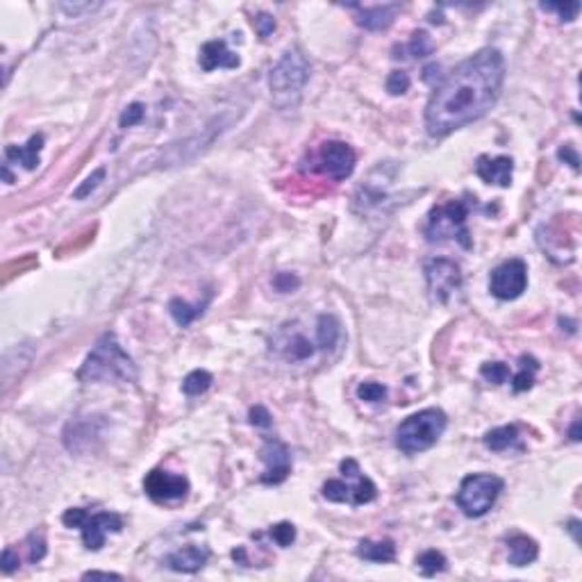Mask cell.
Instances as JSON below:
<instances>
[{"label": "cell", "instance_id": "38", "mask_svg": "<svg viewBox=\"0 0 582 582\" xmlns=\"http://www.w3.org/2000/svg\"><path fill=\"white\" fill-rule=\"evenodd\" d=\"M248 416H251V423L257 426V428H271V423H273L271 421V412H268L264 405H255Z\"/></svg>", "mask_w": 582, "mask_h": 582}, {"label": "cell", "instance_id": "27", "mask_svg": "<svg viewBox=\"0 0 582 582\" xmlns=\"http://www.w3.org/2000/svg\"><path fill=\"white\" fill-rule=\"evenodd\" d=\"M433 50H435V41L430 39L426 30H416L407 44L409 57H428V55H433Z\"/></svg>", "mask_w": 582, "mask_h": 582}, {"label": "cell", "instance_id": "7", "mask_svg": "<svg viewBox=\"0 0 582 582\" xmlns=\"http://www.w3.org/2000/svg\"><path fill=\"white\" fill-rule=\"evenodd\" d=\"M426 280L430 296L437 303H448V298L462 287L460 266L446 257H435L426 264Z\"/></svg>", "mask_w": 582, "mask_h": 582}, {"label": "cell", "instance_id": "11", "mask_svg": "<svg viewBox=\"0 0 582 582\" xmlns=\"http://www.w3.org/2000/svg\"><path fill=\"white\" fill-rule=\"evenodd\" d=\"M144 489L153 501L157 503H169V501H178L185 498L189 491V480L185 476H178V473H169L155 469L150 471L146 480H144Z\"/></svg>", "mask_w": 582, "mask_h": 582}, {"label": "cell", "instance_id": "33", "mask_svg": "<svg viewBox=\"0 0 582 582\" xmlns=\"http://www.w3.org/2000/svg\"><path fill=\"white\" fill-rule=\"evenodd\" d=\"M409 89V75L405 71H392L387 78V91L392 96H401Z\"/></svg>", "mask_w": 582, "mask_h": 582}, {"label": "cell", "instance_id": "5", "mask_svg": "<svg viewBox=\"0 0 582 582\" xmlns=\"http://www.w3.org/2000/svg\"><path fill=\"white\" fill-rule=\"evenodd\" d=\"M469 212H471L469 200H450L446 205L435 207L428 217V228H426L428 241L455 239L462 248L469 251L473 246L469 228H467Z\"/></svg>", "mask_w": 582, "mask_h": 582}, {"label": "cell", "instance_id": "29", "mask_svg": "<svg viewBox=\"0 0 582 582\" xmlns=\"http://www.w3.org/2000/svg\"><path fill=\"white\" fill-rule=\"evenodd\" d=\"M314 355V346L305 339V337H300L296 335L294 339L289 341V348H287V358L289 360H307Z\"/></svg>", "mask_w": 582, "mask_h": 582}, {"label": "cell", "instance_id": "17", "mask_svg": "<svg viewBox=\"0 0 582 582\" xmlns=\"http://www.w3.org/2000/svg\"><path fill=\"white\" fill-rule=\"evenodd\" d=\"M350 9L358 12V23L366 30L380 32L387 30L396 18V12L401 9V5H378V7H360L353 5Z\"/></svg>", "mask_w": 582, "mask_h": 582}, {"label": "cell", "instance_id": "43", "mask_svg": "<svg viewBox=\"0 0 582 582\" xmlns=\"http://www.w3.org/2000/svg\"><path fill=\"white\" fill-rule=\"evenodd\" d=\"M84 580H89V578H105V580H121V576L118 574H107V571H89V574H84L82 576Z\"/></svg>", "mask_w": 582, "mask_h": 582}, {"label": "cell", "instance_id": "30", "mask_svg": "<svg viewBox=\"0 0 582 582\" xmlns=\"http://www.w3.org/2000/svg\"><path fill=\"white\" fill-rule=\"evenodd\" d=\"M268 535H271V539H273V542H275L278 546L287 548V546L294 544V539H296V527L291 525V523H287V521H283V523L273 525L271 530H268Z\"/></svg>", "mask_w": 582, "mask_h": 582}, {"label": "cell", "instance_id": "16", "mask_svg": "<svg viewBox=\"0 0 582 582\" xmlns=\"http://www.w3.org/2000/svg\"><path fill=\"white\" fill-rule=\"evenodd\" d=\"M210 559V551L202 546H185L166 557V566L178 574H196Z\"/></svg>", "mask_w": 582, "mask_h": 582}, {"label": "cell", "instance_id": "24", "mask_svg": "<svg viewBox=\"0 0 582 582\" xmlns=\"http://www.w3.org/2000/svg\"><path fill=\"white\" fill-rule=\"evenodd\" d=\"M207 305V303H202L198 307H191L189 303H185V300H180V298H173L169 303V312H171V316H173L178 321V326L182 328H187L189 323L196 319L198 314H202V307Z\"/></svg>", "mask_w": 582, "mask_h": 582}, {"label": "cell", "instance_id": "35", "mask_svg": "<svg viewBox=\"0 0 582 582\" xmlns=\"http://www.w3.org/2000/svg\"><path fill=\"white\" fill-rule=\"evenodd\" d=\"M144 114H146V107L142 103H132L130 107H125V112L121 114V118H118V123H121V127H132L137 123H142Z\"/></svg>", "mask_w": 582, "mask_h": 582}, {"label": "cell", "instance_id": "20", "mask_svg": "<svg viewBox=\"0 0 582 582\" xmlns=\"http://www.w3.org/2000/svg\"><path fill=\"white\" fill-rule=\"evenodd\" d=\"M358 555L366 562H394L396 559V544L392 539H380V542H373V539H362L358 546Z\"/></svg>", "mask_w": 582, "mask_h": 582}, {"label": "cell", "instance_id": "3", "mask_svg": "<svg viewBox=\"0 0 582 582\" xmlns=\"http://www.w3.org/2000/svg\"><path fill=\"white\" fill-rule=\"evenodd\" d=\"M309 80V62L305 59V55L300 50H287L280 62L271 69V75H268V87H271V96L275 107L285 112H294L300 96H303V89Z\"/></svg>", "mask_w": 582, "mask_h": 582}, {"label": "cell", "instance_id": "31", "mask_svg": "<svg viewBox=\"0 0 582 582\" xmlns=\"http://www.w3.org/2000/svg\"><path fill=\"white\" fill-rule=\"evenodd\" d=\"M387 396V387L380 382H362L358 387V398L366 403H378Z\"/></svg>", "mask_w": 582, "mask_h": 582}, {"label": "cell", "instance_id": "13", "mask_svg": "<svg viewBox=\"0 0 582 582\" xmlns=\"http://www.w3.org/2000/svg\"><path fill=\"white\" fill-rule=\"evenodd\" d=\"M260 457L264 462V473H262L264 484H280L287 480V476L291 473V455L283 441L268 439L260 450Z\"/></svg>", "mask_w": 582, "mask_h": 582}, {"label": "cell", "instance_id": "41", "mask_svg": "<svg viewBox=\"0 0 582 582\" xmlns=\"http://www.w3.org/2000/svg\"><path fill=\"white\" fill-rule=\"evenodd\" d=\"M16 566H18V557L14 555L12 548H5L3 551V571L5 574H12Z\"/></svg>", "mask_w": 582, "mask_h": 582}, {"label": "cell", "instance_id": "39", "mask_svg": "<svg viewBox=\"0 0 582 582\" xmlns=\"http://www.w3.org/2000/svg\"><path fill=\"white\" fill-rule=\"evenodd\" d=\"M557 157L562 159V161H566V164L574 169V171H580V159H578V153H576V148L574 146H562L557 150Z\"/></svg>", "mask_w": 582, "mask_h": 582}, {"label": "cell", "instance_id": "6", "mask_svg": "<svg viewBox=\"0 0 582 582\" xmlns=\"http://www.w3.org/2000/svg\"><path fill=\"white\" fill-rule=\"evenodd\" d=\"M501 491H503V480L498 476H491V473H473V476H467L460 484L457 505L467 516L478 519V516H484L493 508Z\"/></svg>", "mask_w": 582, "mask_h": 582}, {"label": "cell", "instance_id": "4", "mask_svg": "<svg viewBox=\"0 0 582 582\" xmlns=\"http://www.w3.org/2000/svg\"><path fill=\"white\" fill-rule=\"evenodd\" d=\"M448 418L446 414L437 407H428L407 416L405 421L396 428V446L401 448L405 455H416L428 448H433L439 437L444 435Z\"/></svg>", "mask_w": 582, "mask_h": 582}, {"label": "cell", "instance_id": "14", "mask_svg": "<svg viewBox=\"0 0 582 582\" xmlns=\"http://www.w3.org/2000/svg\"><path fill=\"white\" fill-rule=\"evenodd\" d=\"M476 173L480 180L487 185H498V187H510L512 185V173H514V161L512 157H487L480 155L476 161Z\"/></svg>", "mask_w": 582, "mask_h": 582}, {"label": "cell", "instance_id": "28", "mask_svg": "<svg viewBox=\"0 0 582 582\" xmlns=\"http://www.w3.org/2000/svg\"><path fill=\"white\" fill-rule=\"evenodd\" d=\"M480 375L487 382H493V384H503L505 380L510 378V366L503 364V362H487L482 364L480 369Z\"/></svg>", "mask_w": 582, "mask_h": 582}, {"label": "cell", "instance_id": "10", "mask_svg": "<svg viewBox=\"0 0 582 582\" xmlns=\"http://www.w3.org/2000/svg\"><path fill=\"white\" fill-rule=\"evenodd\" d=\"M375 496H378V487L362 471L355 478V484H346L343 480H328L323 484V498L330 503H350L358 508V505L373 503Z\"/></svg>", "mask_w": 582, "mask_h": 582}, {"label": "cell", "instance_id": "36", "mask_svg": "<svg viewBox=\"0 0 582 582\" xmlns=\"http://www.w3.org/2000/svg\"><path fill=\"white\" fill-rule=\"evenodd\" d=\"M253 25L257 30V35H260L262 39H268L275 30V18L271 14H266V12H260L253 18Z\"/></svg>", "mask_w": 582, "mask_h": 582}, {"label": "cell", "instance_id": "15", "mask_svg": "<svg viewBox=\"0 0 582 582\" xmlns=\"http://www.w3.org/2000/svg\"><path fill=\"white\" fill-rule=\"evenodd\" d=\"M198 62H200L202 71H207V73L214 71V69H236L241 64L239 55H236V52H232L223 39L207 41V44L200 48Z\"/></svg>", "mask_w": 582, "mask_h": 582}, {"label": "cell", "instance_id": "1", "mask_svg": "<svg viewBox=\"0 0 582 582\" xmlns=\"http://www.w3.org/2000/svg\"><path fill=\"white\" fill-rule=\"evenodd\" d=\"M505 80L501 50L484 48L452 69L435 87L426 107V127L433 137H446L491 110Z\"/></svg>", "mask_w": 582, "mask_h": 582}, {"label": "cell", "instance_id": "32", "mask_svg": "<svg viewBox=\"0 0 582 582\" xmlns=\"http://www.w3.org/2000/svg\"><path fill=\"white\" fill-rule=\"evenodd\" d=\"M103 180H105V169H96L93 173H91V176H89L87 180H84V182H82V185H80L78 189L73 191V198H75V200H82V198H87L89 193H91V191H93L96 187H98Z\"/></svg>", "mask_w": 582, "mask_h": 582}, {"label": "cell", "instance_id": "22", "mask_svg": "<svg viewBox=\"0 0 582 582\" xmlns=\"http://www.w3.org/2000/svg\"><path fill=\"white\" fill-rule=\"evenodd\" d=\"M484 446L493 452H503L508 448L519 446V428L516 426H503V428H493L484 435Z\"/></svg>", "mask_w": 582, "mask_h": 582}, {"label": "cell", "instance_id": "45", "mask_svg": "<svg viewBox=\"0 0 582 582\" xmlns=\"http://www.w3.org/2000/svg\"><path fill=\"white\" fill-rule=\"evenodd\" d=\"M578 525H580V521H571L569 523V530L574 532V537H576V542H580V537H578Z\"/></svg>", "mask_w": 582, "mask_h": 582}, {"label": "cell", "instance_id": "12", "mask_svg": "<svg viewBox=\"0 0 582 582\" xmlns=\"http://www.w3.org/2000/svg\"><path fill=\"white\" fill-rule=\"evenodd\" d=\"M82 530V542L89 551H101L105 546V537L110 532H121L123 530V519L114 512H98V514H84L80 521Z\"/></svg>", "mask_w": 582, "mask_h": 582}, {"label": "cell", "instance_id": "21", "mask_svg": "<svg viewBox=\"0 0 582 582\" xmlns=\"http://www.w3.org/2000/svg\"><path fill=\"white\" fill-rule=\"evenodd\" d=\"M341 337V323L332 314H321L316 323V343L321 350H332Z\"/></svg>", "mask_w": 582, "mask_h": 582}, {"label": "cell", "instance_id": "23", "mask_svg": "<svg viewBox=\"0 0 582 582\" xmlns=\"http://www.w3.org/2000/svg\"><path fill=\"white\" fill-rule=\"evenodd\" d=\"M539 369V362L535 358H530V355H523L521 358V366H519V373L514 375V392H525V389H530V387L535 384V373Z\"/></svg>", "mask_w": 582, "mask_h": 582}, {"label": "cell", "instance_id": "34", "mask_svg": "<svg viewBox=\"0 0 582 582\" xmlns=\"http://www.w3.org/2000/svg\"><path fill=\"white\" fill-rule=\"evenodd\" d=\"M28 551H30V562H41L46 555V539H44V532H32L28 537Z\"/></svg>", "mask_w": 582, "mask_h": 582}, {"label": "cell", "instance_id": "18", "mask_svg": "<svg viewBox=\"0 0 582 582\" xmlns=\"http://www.w3.org/2000/svg\"><path fill=\"white\" fill-rule=\"evenodd\" d=\"M44 148V135H32L25 146H7L5 157L7 161H18L28 171L39 166V153Z\"/></svg>", "mask_w": 582, "mask_h": 582}, {"label": "cell", "instance_id": "19", "mask_svg": "<svg viewBox=\"0 0 582 582\" xmlns=\"http://www.w3.org/2000/svg\"><path fill=\"white\" fill-rule=\"evenodd\" d=\"M539 555V546L527 535H514L508 542V559L512 566H527Z\"/></svg>", "mask_w": 582, "mask_h": 582}, {"label": "cell", "instance_id": "42", "mask_svg": "<svg viewBox=\"0 0 582 582\" xmlns=\"http://www.w3.org/2000/svg\"><path fill=\"white\" fill-rule=\"evenodd\" d=\"M96 7H101V5H91V3H82V5H59V9H64V12H69V14H80V12H93Z\"/></svg>", "mask_w": 582, "mask_h": 582}, {"label": "cell", "instance_id": "25", "mask_svg": "<svg viewBox=\"0 0 582 582\" xmlns=\"http://www.w3.org/2000/svg\"><path fill=\"white\" fill-rule=\"evenodd\" d=\"M212 373L210 371H202V369H196V371H191L185 382H182V392H185L187 396H200L205 394L212 387Z\"/></svg>", "mask_w": 582, "mask_h": 582}, {"label": "cell", "instance_id": "26", "mask_svg": "<svg viewBox=\"0 0 582 582\" xmlns=\"http://www.w3.org/2000/svg\"><path fill=\"white\" fill-rule=\"evenodd\" d=\"M446 557L441 555L439 551H426V553H421L416 557V566L421 569V574L423 576H437V574H441V571L446 569Z\"/></svg>", "mask_w": 582, "mask_h": 582}, {"label": "cell", "instance_id": "9", "mask_svg": "<svg viewBox=\"0 0 582 582\" xmlns=\"http://www.w3.org/2000/svg\"><path fill=\"white\" fill-rule=\"evenodd\" d=\"M355 161H358V155H355V150L348 144L326 142L319 148L316 169L335 182H341L350 178V173L355 171Z\"/></svg>", "mask_w": 582, "mask_h": 582}, {"label": "cell", "instance_id": "8", "mask_svg": "<svg viewBox=\"0 0 582 582\" xmlns=\"http://www.w3.org/2000/svg\"><path fill=\"white\" fill-rule=\"evenodd\" d=\"M527 287V266L523 260H508L493 268L489 278V289L496 298L514 300L519 298Z\"/></svg>", "mask_w": 582, "mask_h": 582}, {"label": "cell", "instance_id": "2", "mask_svg": "<svg viewBox=\"0 0 582 582\" xmlns=\"http://www.w3.org/2000/svg\"><path fill=\"white\" fill-rule=\"evenodd\" d=\"M78 378L84 382H137L139 373L132 358L127 355L116 337L105 335L87 355Z\"/></svg>", "mask_w": 582, "mask_h": 582}, {"label": "cell", "instance_id": "37", "mask_svg": "<svg viewBox=\"0 0 582 582\" xmlns=\"http://www.w3.org/2000/svg\"><path fill=\"white\" fill-rule=\"evenodd\" d=\"M544 12H555L562 16V21H574L578 18L580 3H564V5H542Z\"/></svg>", "mask_w": 582, "mask_h": 582}, {"label": "cell", "instance_id": "40", "mask_svg": "<svg viewBox=\"0 0 582 582\" xmlns=\"http://www.w3.org/2000/svg\"><path fill=\"white\" fill-rule=\"evenodd\" d=\"M273 285L278 287V291H291V289H296V287H298V278H294L291 273H280V275L273 280Z\"/></svg>", "mask_w": 582, "mask_h": 582}, {"label": "cell", "instance_id": "44", "mask_svg": "<svg viewBox=\"0 0 582 582\" xmlns=\"http://www.w3.org/2000/svg\"><path fill=\"white\" fill-rule=\"evenodd\" d=\"M569 437L571 441H580V421H574V426L569 430Z\"/></svg>", "mask_w": 582, "mask_h": 582}]
</instances>
